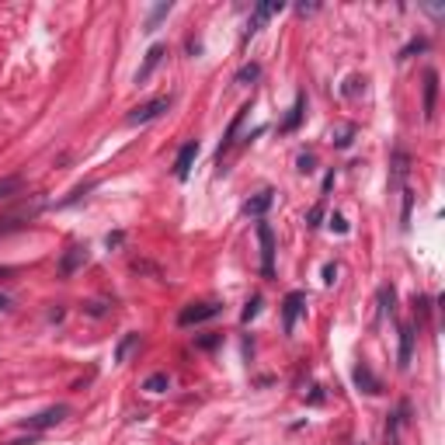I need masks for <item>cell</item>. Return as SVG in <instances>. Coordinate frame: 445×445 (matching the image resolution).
<instances>
[{"label":"cell","instance_id":"cell-1","mask_svg":"<svg viewBox=\"0 0 445 445\" xmlns=\"http://www.w3.org/2000/svg\"><path fill=\"white\" fill-rule=\"evenodd\" d=\"M167 108H171V94H160V98H153V101H146V105L132 108V112L125 115V122H129V125H146V122L160 119Z\"/></svg>","mask_w":445,"mask_h":445},{"label":"cell","instance_id":"cell-2","mask_svg":"<svg viewBox=\"0 0 445 445\" xmlns=\"http://www.w3.org/2000/svg\"><path fill=\"white\" fill-rule=\"evenodd\" d=\"M258 241H261V275L275 279V234L268 222H258Z\"/></svg>","mask_w":445,"mask_h":445},{"label":"cell","instance_id":"cell-3","mask_svg":"<svg viewBox=\"0 0 445 445\" xmlns=\"http://www.w3.org/2000/svg\"><path fill=\"white\" fill-rule=\"evenodd\" d=\"M222 313V303H191L177 313V324L181 327H191V324H202V320H212Z\"/></svg>","mask_w":445,"mask_h":445},{"label":"cell","instance_id":"cell-4","mask_svg":"<svg viewBox=\"0 0 445 445\" xmlns=\"http://www.w3.org/2000/svg\"><path fill=\"white\" fill-rule=\"evenodd\" d=\"M67 414H70V407H67V403H56V407H46V410L25 417V428H28V431H46V428L67 421Z\"/></svg>","mask_w":445,"mask_h":445},{"label":"cell","instance_id":"cell-5","mask_svg":"<svg viewBox=\"0 0 445 445\" xmlns=\"http://www.w3.org/2000/svg\"><path fill=\"white\" fill-rule=\"evenodd\" d=\"M286 4H282V0H265V4H258L254 8V15H251V21H247V32H244V39H254L258 32H261V25L272 18V15H279Z\"/></svg>","mask_w":445,"mask_h":445},{"label":"cell","instance_id":"cell-6","mask_svg":"<svg viewBox=\"0 0 445 445\" xmlns=\"http://www.w3.org/2000/svg\"><path fill=\"white\" fill-rule=\"evenodd\" d=\"M303 306H306V296H303V293H289V296L282 299V327H286V334L296 331V320H299Z\"/></svg>","mask_w":445,"mask_h":445},{"label":"cell","instance_id":"cell-7","mask_svg":"<svg viewBox=\"0 0 445 445\" xmlns=\"http://www.w3.org/2000/svg\"><path fill=\"white\" fill-rule=\"evenodd\" d=\"M195 157H198V139H188V143L177 150V160H174V177H177V181H184V177L191 174Z\"/></svg>","mask_w":445,"mask_h":445},{"label":"cell","instance_id":"cell-8","mask_svg":"<svg viewBox=\"0 0 445 445\" xmlns=\"http://www.w3.org/2000/svg\"><path fill=\"white\" fill-rule=\"evenodd\" d=\"M164 56H167V46H164V42L150 46V49H146V60H143V67L136 70V84H146V80L153 77V70L160 67V60H164Z\"/></svg>","mask_w":445,"mask_h":445},{"label":"cell","instance_id":"cell-9","mask_svg":"<svg viewBox=\"0 0 445 445\" xmlns=\"http://www.w3.org/2000/svg\"><path fill=\"white\" fill-rule=\"evenodd\" d=\"M351 379H355V386H358L362 393H369V396H376V393H383V386H379V379L372 376V369H369L365 362H358V365H355V372H351Z\"/></svg>","mask_w":445,"mask_h":445},{"label":"cell","instance_id":"cell-10","mask_svg":"<svg viewBox=\"0 0 445 445\" xmlns=\"http://www.w3.org/2000/svg\"><path fill=\"white\" fill-rule=\"evenodd\" d=\"M435 101H438V73L428 70L424 73V119H435Z\"/></svg>","mask_w":445,"mask_h":445},{"label":"cell","instance_id":"cell-11","mask_svg":"<svg viewBox=\"0 0 445 445\" xmlns=\"http://www.w3.org/2000/svg\"><path fill=\"white\" fill-rule=\"evenodd\" d=\"M80 265H87V247H70V251L63 254V261H60V272H63V275H73Z\"/></svg>","mask_w":445,"mask_h":445},{"label":"cell","instance_id":"cell-12","mask_svg":"<svg viewBox=\"0 0 445 445\" xmlns=\"http://www.w3.org/2000/svg\"><path fill=\"white\" fill-rule=\"evenodd\" d=\"M414 355V327H400V351H396V365L407 369Z\"/></svg>","mask_w":445,"mask_h":445},{"label":"cell","instance_id":"cell-13","mask_svg":"<svg viewBox=\"0 0 445 445\" xmlns=\"http://www.w3.org/2000/svg\"><path fill=\"white\" fill-rule=\"evenodd\" d=\"M303 112H306V98L296 94V101H293V108H289V115H286V122H282V132H296L299 122H303Z\"/></svg>","mask_w":445,"mask_h":445},{"label":"cell","instance_id":"cell-14","mask_svg":"<svg viewBox=\"0 0 445 445\" xmlns=\"http://www.w3.org/2000/svg\"><path fill=\"white\" fill-rule=\"evenodd\" d=\"M272 202H275V191H268V188H265V191H258V195L244 205V212H247V216H265V212L272 209Z\"/></svg>","mask_w":445,"mask_h":445},{"label":"cell","instance_id":"cell-15","mask_svg":"<svg viewBox=\"0 0 445 445\" xmlns=\"http://www.w3.org/2000/svg\"><path fill=\"white\" fill-rule=\"evenodd\" d=\"M355 132H358V129H355L351 122H344V125H338V129L331 132V143L344 150V146H351V139H355Z\"/></svg>","mask_w":445,"mask_h":445},{"label":"cell","instance_id":"cell-16","mask_svg":"<svg viewBox=\"0 0 445 445\" xmlns=\"http://www.w3.org/2000/svg\"><path fill=\"white\" fill-rule=\"evenodd\" d=\"M132 348H139V334H136V331H129V334L119 341V348H115V362H125Z\"/></svg>","mask_w":445,"mask_h":445},{"label":"cell","instance_id":"cell-17","mask_svg":"<svg viewBox=\"0 0 445 445\" xmlns=\"http://www.w3.org/2000/svg\"><path fill=\"white\" fill-rule=\"evenodd\" d=\"M258 77H261V67H258V63H244V67L237 70V84H241V87H247V84H254Z\"/></svg>","mask_w":445,"mask_h":445},{"label":"cell","instance_id":"cell-18","mask_svg":"<svg viewBox=\"0 0 445 445\" xmlns=\"http://www.w3.org/2000/svg\"><path fill=\"white\" fill-rule=\"evenodd\" d=\"M167 386H171V376H167V372H153V376L143 383V390H146V393H164Z\"/></svg>","mask_w":445,"mask_h":445},{"label":"cell","instance_id":"cell-19","mask_svg":"<svg viewBox=\"0 0 445 445\" xmlns=\"http://www.w3.org/2000/svg\"><path fill=\"white\" fill-rule=\"evenodd\" d=\"M407 164H410V157H407L403 150H396V153H393V181H396V184L407 177Z\"/></svg>","mask_w":445,"mask_h":445},{"label":"cell","instance_id":"cell-20","mask_svg":"<svg viewBox=\"0 0 445 445\" xmlns=\"http://www.w3.org/2000/svg\"><path fill=\"white\" fill-rule=\"evenodd\" d=\"M171 8H174V4H160V8H153V15L146 18V28H143V32H157V25L171 15Z\"/></svg>","mask_w":445,"mask_h":445},{"label":"cell","instance_id":"cell-21","mask_svg":"<svg viewBox=\"0 0 445 445\" xmlns=\"http://www.w3.org/2000/svg\"><path fill=\"white\" fill-rule=\"evenodd\" d=\"M258 313H261V296H251V299H247V306H244V313H241V320H244V324H251Z\"/></svg>","mask_w":445,"mask_h":445},{"label":"cell","instance_id":"cell-22","mask_svg":"<svg viewBox=\"0 0 445 445\" xmlns=\"http://www.w3.org/2000/svg\"><path fill=\"white\" fill-rule=\"evenodd\" d=\"M393 299H396V293H393L390 286H383V289H379V310H383V313H393Z\"/></svg>","mask_w":445,"mask_h":445},{"label":"cell","instance_id":"cell-23","mask_svg":"<svg viewBox=\"0 0 445 445\" xmlns=\"http://www.w3.org/2000/svg\"><path fill=\"white\" fill-rule=\"evenodd\" d=\"M18 188H21V177H18V174H15V177H4V181H0V198H11Z\"/></svg>","mask_w":445,"mask_h":445},{"label":"cell","instance_id":"cell-24","mask_svg":"<svg viewBox=\"0 0 445 445\" xmlns=\"http://www.w3.org/2000/svg\"><path fill=\"white\" fill-rule=\"evenodd\" d=\"M320 219H324V205H313L306 212V227H320Z\"/></svg>","mask_w":445,"mask_h":445},{"label":"cell","instance_id":"cell-25","mask_svg":"<svg viewBox=\"0 0 445 445\" xmlns=\"http://www.w3.org/2000/svg\"><path fill=\"white\" fill-rule=\"evenodd\" d=\"M410 205H414V195L403 188V227H407V222H410Z\"/></svg>","mask_w":445,"mask_h":445},{"label":"cell","instance_id":"cell-26","mask_svg":"<svg viewBox=\"0 0 445 445\" xmlns=\"http://www.w3.org/2000/svg\"><path fill=\"white\" fill-rule=\"evenodd\" d=\"M421 49H424V39H414V42L400 53V60H407V56H414V53H421Z\"/></svg>","mask_w":445,"mask_h":445},{"label":"cell","instance_id":"cell-27","mask_svg":"<svg viewBox=\"0 0 445 445\" xmlns=\"http://www.w3.org/2000/svg\"><path fill=\"white\" fill-rule=\"evenodd\" d=\"M358 87H365V77H351L344 84V94H358Z\"/></svg>","mask_w":445,"mask_h":445},{"label":"cell","instance_id":"cell-28","mask_svg":"<svg viewBox=\"0 0 445 445\" xmlns=\"http://www.w3.org/2000/svg\"><path fill=\"white\" fill-rule=\"evenodd\" d=\"M296 164H299V171H303V174H310V171H313V153H299V160H296Z\"/></svg>","mask_w":445,"mask_h":445},{"label":"cell","instance_id":"cell-29","mask_svg":"<svg viewBox=\"0 0 445 445\" xmlns=\"http://www.w3.org/2000/svg\"><path fill=\"white\" fill-rule=\"evenodd\" d=\"M331 230H338V234H348V222H344L341 216H331Z\"/></svg>","mask_w":445,"mask_h":445},{"label":"cell","instance_id":"cell-30","mask_svg":"<svg viewBox=\"0 0 445 445\" xmlns=\"http://www.w3.org/2000/svg\"><path fill=\"white\" fill-rule=\"evenodd\" d=\"M334 279H338V265H327V268H324V282L331 286Z\"/></svg>","mask_w":445,"mask_h":445},{"label":"cell","instance_id":"cell-31","mask_svg":"<svg viewBox=\"0 0 445 445\" xmlns=\"http://www.w3.org/2000/svg\"><path fill=\"white\" fill-rule=\"evenodd\" d=\"M198 344H202V348H216V344H219V334H209V338H202Z\"/></svg>","mask_w":445,"mask_h":445},{"label":"cell","instance_id":"cell-32","mask_svg":"<svg viewBox=\"0 0 445 445\" xmlns=\"http://www.w3.org/2000/svg\"><path fill=\"white\" fill-rule=\"evenodd\" d=\"M122 244V234H108V247H119Z\"/></svg>","mask_w":445,"mask_h":445},{"label":"cell","instance_id":"cell-33","mask_svg":"<svg viewBox=\"0 0 445 445\" xmlns=\"http://www.w3.org/2000/svg\"><path fill=\"white\" fill-rule=\"evenodd\" d=\"M324 400V393H320V386H313V393H310V403H320Z\"/></svg>","mask_w":445,"mask_h":445},{"label":"cell","instance_id":"cell-34","mask_svg":"<svg viewBox=\"0 0 445 445\" xmlns=\"http://www.w3.org/2000/svg\"><path fill=\"white\" fill-rule=\"evenodd\" d=\"M0 310H11V299L8 296H0Z\"/></svg>","mask_w":445,"mask_h":445}]
</instances>
